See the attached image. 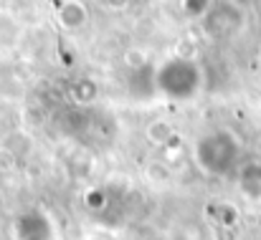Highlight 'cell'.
I'll list each match as a JSON object with an SVG mask.
<instances>
[{"label":"cell","mask_w":261,"mask_h":240,"mask_svg":"<svg viewBox=\"0 0 261 240\" xmlns=\"http://www.w3.org/2000/svg\"><path fill=\"white\" fill-rule=\"evenodd\" d=\"M127 61H129V64H135V61L145 64V56H140V53H129V56H127Z\"/></svg>","instance_id":"obj_9"},{"label":"cell","mask_w":261,"mask_h":240,"mask_svg":"<svg viewBox=\"0 0 261 240\" xmlns=\"http://www.w3.org/2000/svg\"><path fill=\"white\" fill-rule=\"evenodd\" d=\"M198 86V76L193 74V66L190 64H180V71L175 74L173 66L163 71L160 76V88L168 94V96H175V99H182V96H190Z\"/></svg>","instance_id":"obj_2"},{"label":"cell","mask_w":261,"mask_h":240,"mask_svg":"<svg viewBox=\"0 0 261 240\" xmlns=\"http://www.w3.org/2000/svg\"><path fill=\"white\" fill-rule=\"evenodd\" d=\"M59 20H61L64 28L79 31V28L87 23V5H82L79 0H66V3L59 8Z\"/></svg>","instance_id":"obj_4"},{"label":"cell","mask_w":261,"mask_h":240,"mask_svg":"<svg viewBox=\"0 0 261 240\" xmlns=\"http://www.w3.org/2000/svg\"><path fill=\"white\" fill-rule=\"evenodd\" d=\"M241 187L249 197H261V162H251L241 169Z\"/></svg>","instance_id":"obj_5"},{"label":"cell","mask_w":261,"mask_h":240,"mask_svg":"<svg viewBox=\"0 0 261 240\" xmlns=\"http://www.w3.org/2000/svg\"><path fill=\"white\" fill-rule=\"evenodd\" d=\"M145 137L150 144H158V147H165L170 139H173V127L165 122V119H158L152 122L147 129H145Z\"/></svg>","instance_id":"obj_6"},{"label":"cell","mask_w":261,"mask_h":240,"mask_svg":"<svg viewBox=\"0 0 261 240\" xmlns=\"http://www.w3.org/2000/svg\"><path fill=\"white\" fill-rule=\"evenodd\" d=\"M241 155V144L231 132L205 134L195 147V160L208 174H228Z\"/></svg>","instance_id":"obj_1"},{"label":"cell","mask_w":261,"mask_h":240,"mask_svg":"<svg viewBox=\"0 0 261 240\" xmlns=\"http://www.w3.org/2000/svg\"><path fill=\"white\" fill-rule=\"evenodd\" d=\"M259 155H261V139H259Z\"/></svg>","instance_id":"obj_10"},{"label":"cell","mask_w":261,"mask_h":240,"mask_svg":"<svg viewBox=\"0 0 261 240\" xmlns=\"http://www.w3.org/2000/svg\"><path fill=\"white\" fill-rule=\"evenodd\" d=\"M18 162V155L10 149H0V169H13Z\"/></svg>","instance_id":"obj_8"},{"label":"cell","mask_w":261,"mask_h":240,"mask_svg":"<svg viewBox=\"0 0 261 240\" xmlns=\"http://www.w3.org/2000/svg\"><path fill=\"white\" fill-rule=\"evenodd\" d=\"M89 240H101V238H89Z\"/></svg>","instance_id":"obj_11"},{"label":"cell","mask_w":261,"mask_h":240,"mask_svg":"<svg viewBox=\"0 0 261 240\" xmlns=\"http://www.w3.org/2000/svg\"><path fill=\"white\" fill-rule=\"evenodd\" d=\"M13 233H15V240H54L48 218L43 213H36V210L18 215Z\"/></svg>","instance_id":"obj_3"},{"label":"cell","mask_w":261,"mask_h":240,"mask_svg":"<svg viewBox=\"0 0 261 240\" xmlns=\"http://www.w3.org/2000/svg\"><path fill=\"white\" fill-rule=\"evenodd\" d=\"M216 210H218V223L221 225H233L239 220V213H236L233 205H216Z\"/></svg>","instance_id":"obj_7"}]
</instances>
